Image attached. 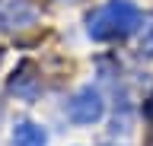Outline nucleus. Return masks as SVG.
Segmentation results:
<instances>
[{
  "label": "nucleus",
  "instance_id": "obj_1",
  "mask_svg": "<svg viewBox=\"0 0 153 146\" xmlns=\"http://www.w3.org/2000/svg\"><path fill=\"white\" fill-rule=\"evenodd\" d=\"M137 26H140V10L131 0H112L96 13H89L86 35L93 41H115V38H128Z\"/></svg>",
  "mask_w": 153,
  "mask_h": 146
},
{
  "label": "nucleus",
  "instance_id": "obj_2",
  "mask_svg": "<svg viewBox=\"0 0 153 146\" xmlns=\"http://www.w3.org/2000/svg\"><path fill=\"white\" fill-rule=\"evenodd\" d=\"M102 114H105V102L99 95V89H93V86L76 89L67 102V117L74 124H96Z\"/></svg>",
  "mask_w": 153,
  "mask_h": 146
},
{
  "label": "nucleus",
  "instance_id": "obj_3",
  "mask_svg": "<svg viewBox=\"0 0 153 146\" xmlns=\"http://www.w3.org/2000/svg\"><path fill=\"white\" fill-rule=\"evenodd\" d=\"M38 10L32 7V0H0V29L16 32L35 26Z\"/></svg>",
  "mask_w": 153,
  "mask_h": 146
},
{
  "label": "nucleus",
  "instance_id": "obj_4",
  "mask_svg": "<svg viewBox=\"0 0 153 146\" xmlns=\"http://www.w3.org/2000/svg\"><path fill=\"white\" fill-rule=\"evenodd\" d=\"M10 143H13V146H45L48 143V134H45L42 124L19 121V124H13V130H10Z\"/></svg>",
  "mask_w": 153,
  "mask_h": 146
},
{
  "label": "nucleus",
  "instance_id": "obj_5",
  "mask_svg": "<svg viewBox=\"0 0 153 146\" xmlns=\"http://www.w3.org/2000/svg\"><path fill=\"white\" fill-rule=\"evenodd\" d=\"M10 92L16 98H26V102H32V98L38 95V76H32V67H19L16 73H13Z\"/></svg>",
  "mask_w": 153,
  "mask_h": 146
},
{
  "label": "nucleus",
  "instance_id": "obj_6",
  "mask_svg": "<svg viewBox=\"0 0 153 146\" xmlns=\"http://www.w3.org/2000/svg\"><path fill=\"white\" fill-rule=\"evenodd\" d=\"M140 54L143 57H153V22L143 29V38H140Z\"/></svg>",
  "mask_w": 153,
  "mask_h": 146
},
{
  "label": "nucleus",
  "instance_id": "obj_7",
  "mask_svg": "<svg viewBox=\"0 0 153 146\" xmlns=\"http://www.w3.org/2000/svg\"><path fill=\"white\" fill-rule=\"evenodd\" d=\"M0 121H3V105H0Z\"/></svg>",
  "mask_w": 153,
  "mask_h": 146
},
{
  "label": "nucleus",
  "instance_id": "obj_8",
  "mask_svg": "<svg viewBox=\"0 0 153 146\" xmlns=\"http://www.w3.org/2000/svg\"><path fill=\"white\" fill-rule=\"evenodd\" d=\"M64 3H74V0H64Z\"/></svg>",
  "mask_w": 153,
  "mask_h": 146
}]
</instances>
